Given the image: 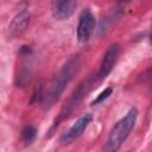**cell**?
<instances>
[{"label":"cell","mask_w":152,"mask_h":152,"mask_svg":"<svg viewBox=\"0 0 152 152\" xmlns=\"http://www.w3.org/2000/svg\"><path fill=\"white\" fill-rule=\"evenodd\" d=\"M80 65H81V61L78 55L70 57L63 64L58 74L48 84L46 89L42 91V106L45 110L50 109L55 104V102L61 97L66 86L70 83L75 74L78 71Z\"/></svg>","instance_id":"1"},{"label":"cell","mask_w":152,"mask_h":152,"mask_svg":"<svg viewBox=\"0 0 152 152\" xmlns=\"http://www.w3.org/2000/svg\"><path fill=\"white\" fill-rule=\"evenodd\" d=\"M138 118V109L135 107L131 108L127 114L120 119L110 129L107 142L104 144V146L102 147L103 151L106 152H115L118 151L121 145L125 142V140L128 138L129 133L132 132L135 121Z\"/></svg>","instance_id":"2"},{"label":"cell","mask_w":152,"mask_h":152,"mask_svg":"<svg viewBox=\"0 0 152 152\" xmlns=\"http://www.w3.org/2000/svg\"><path fill=\"white\" fill-rule=\"evenodd\" d=\"M93 81H94V78H88V80H84L82 83L78 84V87L74 90V93L70 95V97L63 104V107H62V109L59 112V115L56 118V120H55V122H53V125L51 127V131L55 129L65 118H68L75 110V108L81 103V101L83 100L86 94L90 90V88L93 86Z\"/></svg>","instance_id":"3"},{"label":"cell","mask_w":152,"mask_h":152,"mask_svg":"<svg viewBox=\"0 0 152 152\" xmlns=\"http://www.w3.org/2000/svg\"><path fill=\"white\" fill-rule=\"evenodd\" d=\"M91 119H93L91 114H84L81 118H78L76 120V122L59 137V144L63 146H66V145H70L71 142H74L76 139H78L82 135V133L86 131L88 125L90 124Z\"/></svg>","instance_id":"4"},{"label":"cell","mask_w":152,"mask_h":152,"mask_svg":"<svg viewBox=\"0 0 152 152\" xmlns=\"http://www.w3.org/2000/svg\"><path fill=\"white\" fill-rule=\"evenodd\" d=\"M95 15L89 8H86L81 12L78 17V25H77V39L81 43H86L89 40L91 33L95 28Z\"/></svg>","instance_id":"5"},{"label":"cell","mask_w":152,"mask_h":152,"mask_svg":"<svg viewBox=\"0 0 152 152\" xmlns=\"http://www.w3.org/2000/svg\"><path fill=\"white\" fill-rule=\"evenodd\" d=\"M120 44L118 43H113L112 45H109L103 55V58L101 61V64H100V69H99V72H97V80H103L106 78L110 71L113 70L118 58H119V55H120Z\"/></svg>","instance_id":"6"},{"label":"cell","mask_w":152,"mask_h":152,"mask_svg":"<svg viewBox=\"0 0 152 152\" xmlns=\"http://www.w3.org/2000/svg\"><path fill=\"white\" fill-rule=\"evenodd\" d=\"M77 6V0H51V12L55 19H69Z\"/></svg>","instance_id":"7"},{"label":"cell","mask_w":152,"mask_h":152,"mask_svg":"<svg viewBox=\"0 0 152 152\" xmlns=\"http://www.w3.org/2000/svg\"><path fill=\"white\" fill-rule=\"evenodd\" d=\"M31 52L32 51L30 46H23L20 50V56L24 58V61L21 62L23 66H20L18 76H15V83L18 87H25L31 81L32 71H31V66H28V57L31 56Z\"/></svg>","instance_id":"8"},{"label":"cell","mask_w":152,"mask_h":152,"mask_svg":"<svg viewBox=\"0 0 152 152\" xmlns=\"http://www.w3.org/2000/svg\"><path fill=\"white\" fill-rule=\"evenodd\" d=\"M28 23H30V14L27 13V11H21L13 18V20L10 25L11 33L13 36H18V34L23 33L26 30Z\"/></svg>","instance_id":"9"},{"label":"cell","mask_w":152,"mask_h":152,"mask_svg":"<svg viewBox=\"0 0 152 152\" xmlns=\"http://www.w3.org/2000/svg\"><path fill=\"white\" fill-rule=\"evenodd\" d=\"M37 135V129L33 126H25L21 131V139L25 144H31Z\"/></svg>","instance_id":"10"},{"label":"cell","mask_w":152,"mask_h":152,"mask_svg":"<svg viewBox=\"0 0 152 152\" xmlns=\"http://www.w3.org/2000/svg\"><path fill=\"white\" fill-rule=\"evenodd\" d=\"M112 91H113V88H112V87L106 88L103 91H101V93L97 95V97L91 102V104H99V103L103 102L106 99H108V97H109V95L112 94Z\"/></svg>","instance_id":"11"}]
</instances>
